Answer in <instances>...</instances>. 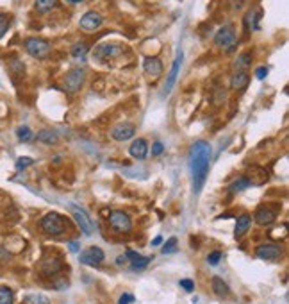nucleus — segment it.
<instances>
[{"instance_id": "72a5a7b5", "label": "nucleus", "mask_w": 289, "mask_h": 304, "mask_svg": "<svg viewBox=\"0 0 289 304\" xmlns=\"http://www.w3.org/2000/svg\"><path fill=\"white\" fill-rule=\"evenodd\" d=\"M221 258H223V253L221 251H213V253L207 256V263L209 265H218L221 262Z\"/></svg>"}, {"instance_id": "39448f33", "label": "nucleus", "mask_w": 289, "mask_h": 304, "mask_svg": "<svg viewBox=\"0 0 289 304\" xmlns=\"http://www.w3.org/2000/svg\"><path fill=\"white\" fill-rule=\"evenodd\" d=\"M109 227L118 235H125L132 229V219L131 215L122 210H113L109 213Z\"/></svg>"}, {"instance_id": "58836bf2", "label": "nucleus", "mask_w": 289, "mask_h": 304, "mask_svg": "<svg viewBox=\"0 0 289 304\" xmlns=\"http://www.w3.org/2000/svg\"><path fill=\"white\" fill-rule=\"evenodd\" d=\"M68 287H70L68 279H64V278L57 279V283H54V288H55V290H63V288H68Z\"/></svg>"}, {"instance_id": "2eb2a0df", "label": "nucleus", "mask_w": 289, "mask_h": 304, "mask_svg": "<svg viewBox=\"0 0 289 304\" xmlns=\"http://www.w3.org/2000/svg\"><path fill=\"white\" fill-rule=\"evenodd\" d=\"M182 59H184V54L182 52H179L177 57H175L173 64H171L170 75H168V82H166V86H164V95H168L171 90H173L175 82H177V77H179V70H180V66H182Z\"/></svg>"}, {"instance_id": "aec40b11", "label": "nucleus", "mask_w": 289, "mask_h": 304, "mask_svg": "<svg viewBox=\"0 0 289 304\" xmlns=\"http://www.w3.org/2000/svg\"><path fill=\"white\" fill-rule=\"evenodd\" d=\"M252 61H254V54L250 50L241 52L234 61V68L236 72H247L248 68L252 66Z\"/></svg>"}, {"instance_id": "393cba45", "label": "nucleus", "mask_w": 289, "mask_h": 304, "mask_svg": "<svg viewBox=\"0 0 289 304\" xmlns=\"http://www.w3.org/2000/svg\"><path fill=\"white\" fill-rule=\"evenodd\" d=\"M36 138H38L41 143H45V145H57V143H59V136H57V133H54L52 129H41Z\"/></svg>"}, {"instance_id": "c9c22d12", "label": "nucleus", "mask_w": 289, "mask_h": 304, "mask_svg": "<svg viewBox=\"0 0 289 304\" xmlns=\"http://www.w3.org/2000/svg\"><path fill=\"white\" fill-rule=\"evenodd\" d=\"M164 152V145L161 142H153L152 143V154L153 156H161Z\"/></svg>"}, {"instance_id": "79ce46f5", "label": "nucleus", "mask_w": 289, "mask_h": 304, "mask_svg": "<svg viewBox=\"0 0 289 304\" xmlns=\"http://www.w3.org/2000/svg\"><path fill=\"white\" fill-rule=\"evenodd\" d=\"M68 247H70V251H72V253H79V251H81V245L77 244V242H70Z\"/></svg>"}, {"instance_id": "6ab92c4d", "label": "nucleus", "mask_w": 289, "mask_h": 304, "mask_svg": "<svg viewBox=\"0 0 289 304\" xmlns=\"http://www.w3.org/2000/svg\"><path fill=\"white\" fill-rule=\"evenodd\" d=\"M127 258L131 260L132 270H144L146 267L150 265V258L148 256H141V254L134 253V251H131V249L127 251Z\"/></svg>"}, {"instance_id": "a211bd4d", "label": "nucleus", "mask_w": 289, "mask_h": 304, "mask_svg": "<svg viewBox=\"0 0 289 304\" xmlns=\"http://www.w3.org/2000/svg\"><path fill=\"white\" fill-rule=\"evenodd\" d=\"M252 226V217L247 213H243L241 217H238V220H236V227H234V238L236 240H239V238H243V236L247 235L248 229H250Z\"/></svg>"}, {"instance_id": "4468645a", "label": "nucleus", "mask_w": 289, "mask_h": 304, "mask_svg": "<svg viewBox=\"0 0 289 304\" xmlns=\"http://www.w3.org/2000/svg\"><path fill=\"white\" fill-rule=\"evenodd\" d=\"M72 215L73 219H75L77 226L81 227L82 233H86V235H91V233H93V224H91L90 217L86 215V211H82L81 208H77V206H72Z\"/></svg>"}, {"instance_id": "2f4dec72", "label": "nucleus", "mask_w": 289, "mask_h": 304, "mask_svg": "<svg viewBox=\"0 0 289 304\" xmlns=\"http://www.w3.org/2000/svg\"><path fill=\"white\" fill-rule=\"evenodd\" d=\"M177 245H179V242H177V238H168L166 240V244L162 245V254H173L177 253Z\"/></svg>"}, {"instance_id": "f257e3e1", "label": "nucleus", "mask_w": 289, "mask_h": 304, "mask_svg": "<svg viewBox=\"0 0 289 304\" xmlns=\"http://www.w3.org/2000/svg\"><path fill=\"white\" fill-rule=\"evenodd\" d=\"M211 158H213V147L209 142L198 140L193 143L189 152V170L193 177V192L200 193L207 181L209 170H211Z\"/></svg>"}, {"instance_id": "e433bc0d", "label": "nucleus", "mask_w": 289, "mask_h": 304, "mask_svg": "<svg viewBox=\"0 0 289 304\" xmlns=\"http://www.w3.org/2000/svg\"><path fill=\"white\" fill-rule=\"evenodd\" d=\"M179 285H180V287H182L186 292H193V290H195V283H193L191 279H180V283H179Z\"/></svg>"}, {"instance_id": "bb28decb", "label": "nucleus", "mask_w": 289, "mask_h": 304, "mask_svg": "<svg viewBox=\"0 0 289 304\" xmlns=\"http://www.w3.org/2000/svg\"><path fill=\"white\" fill-rule=\"evenodd\" d=\"M55 5H57V0H36V2H34V9L41 14L52 11Z\"/></svg>"}, {"instance_id": "473e14b6", "label": "nucleus", "mask_w": 289, "mask_h": 304, "mask_svg": "<svg viewBox=\"0 0 289 304\" xmlns=\"http://www.w3.org/2000/svg\"><path fill=\"white\" fill-rule=\"evenodd\" d=\"M225 99H227V91L223 90V88H218V90L214 91L213 102L216 104V106H220L221 102H225Z\"/></svg>"}, {"instance_id": "4be33fe9", "label": "nucleus", "mask_w": 289, "mask_h": 304, "mask_svg": "<svg viewBox=\"0 0 289 304\" xmlns=\"http://www.w3.org/2000/svg\"><path fill=\"white\" fill-rule=\"evenodd\" d=\"M70 52H72L73 59L79 61V63H84L86 56H88V52H90V45H88L86 41H77Z\"/></svg>"}, {"instance_id": "5701e85b", "label": "nucleus", "mask_w": 289, "mask_h": 304, "mask_svg": "<svg viewBox=\"0 0 289 304\" xmlns=\"http://www.w3.org/2000/svg\"><path fill=\"white\" fill-rule=\"evenodd\" d=\"M213 292H214V296H218V297H221V299H225V297H229L230 296V288H229V285L223 281L221 278H213Z\"/></svg>"}, {"instance_id": "a878e982", "label": "nucleus", "mask_w": 289, "mask_h": 304, "mask_svg": "<svg viewBox=\"0 0 289 304\" xmlns=\"http://www.w3.org/2000/svg\"><path fill=\"white\" fill-rule=\"evenodd\" d=\"M252 186V181L248 179L247 176L243 177H238L236 181H232L229 186V193H238V192H243V190H247Z\"/></svg>"}, {"instance_id": "f704fd0d", "label": "nucleus", "mask_w": 289, "mask_h": 304, "mask_svg": "<svg viewBox=\"0 0 289 304\" xmlns=\"http://www.w3.org/2000/svg\"><path fill=\"white\" fill-rule=\"evenodd\" d=\"M30 165H34V159L32 158H18V161H16V168L18 170H25L27 167H30Z\"/></svg>"}, {"instance_id": "0eeeda50", "label": "nucleus", "mask_w": 289, "mask_h": 304, "mask_svg": "<svg viewBox=\"0 0 289 304\" xmlns=\"http://www.w3.org/2000/svg\"><path fill=\"white\" fill-rule=\"evenodd\" d=\"M124 54V47L120 43H104L95 50V59L100 63H109V61L116 59Z\"/></svg>"}, {"instance_id": "ddd939ff", "label": "nucleus", "mask_w": 289, "mask_h": 304, "mask_svg": "<svg viewBox=\"0 0 289 304\" xmlns=\"http://www.w3.org/2000/svg\"><path fill=\"white\" fill-rule=\"evenodd\" d=\"M143 70H144V73H146L148 77L157 79L164 68H162V61L159 59V57L148 56V57H144V61H143Z\"/></svg>"}, {"instance_id": "cd10ccee", "label": "nucleus", "mask_w": 289, "mask_h": 304, "mask_svg": "<svg viewBox=\"0 0 289 304\" xmlns=\"http://www.w3.org/2000/svg\"><path fill=\"white\" fill-rule=\"evenodd\" d=\"M23 303L25 304H50V301H48L47 296H43V294H29V296H25Z\"/></svg>"}, {"instance_id": "423d86ee", "label": "nucleus", "mask_w": 289, "mask_h": 304, "mask_svg": "<svg viewBox=\"0 0 289 304\" xmlns=\"http://www.w3.org/2000/svg\"><path fill=\"white\" fill-rule=\"evenodd\" d=\"M86 75H88V73H86V68H82V66L72 68L66 75H64V81H63L64 90L68 91V93H77V91L84 86Z\"/></svg>"}, {"instance_id": "20e7f679", "label": "nucleus", "mask_w": 289, "mask_h": 304, "mask_svg": "<svg viewBox=\"0 0 289 304\" xmlns=\"http://www.w3.org/2000/svg\"><path fill=\"white\" fill-rule=\"evenodd\" d=\"M23 47H25L27 54L32 56L34 59H45V57L50 56L52 52V45L43 38H27Z\"/></svg>"}, {"instance_id": "412c9836", "label": "nucleus", "mask_w": 289, "mask_h": 304, "mask_svg": "<svg viewBox=\"0 0 289 304\" xmlns=\"http://www.w3.org/2000/svg\"><path fill=\"white\" fill-rule=\"evenodd\" d=\"M248 82H250V75H248V72H236L232 77H230V88L236 91H241L245 90L248 86Z\"/></svg>"}, {"instance_id": "dca6fc26", "label": "nucleus", "mask_w": 289, "mask_h": 304, "mask_svg": "<svg viewBox=\"0 0 289 304\" xmlns=\"http://www.w3.org/2000/svg\"><path fill=\"white\" fill-rule=\"evenodd\" d=\"M277 220V211L270 210L266 206H261L259 210L255 211V222L259 226H272Z\"/></svg>"}, {"instance_id": "1a4fd4ad", "label": "nucleus", "mask_w": 289, "mask_h": 304, "mask_svg": "<svg viewBox=\"0 0 289 304\" xmlns=\"http://www.w3.org/2000/svg\"><path fill=\"white\" fill-rule=\"evenodd\" d=\"M284 254V249L277 244H263L255 249V256L264 262H273V260H279Z\"/></svg>"}, {"instance_id": "a19ab883", "label": "nucleus", "mask_w": 289, "mask_h": 304, "mask_svg": "<svg viewBox=\"0 0 289 304\" xmlns=\"http://www.w3.org/2000/svg\"><path fill=\"white\" fill-rule=\"evenodd\" d=\"M266 75H268V68H266V66H261V68L255 70V77L259 79V81L266 79Z\"/></svg>"}, {"instance_id": "7c9ffc66", "label": "nucleus", "mask_w": 289, "mask_h": 304, "mask_svg": "<svg viewBox=\"0 0 289 304\" xmlns=\"http://www.w3.org/2000/svg\"><path fill=\"white\" fill-rule=\"evenodd\" d=\"M9 25H11V16L7 13H0V39L5 36V32L9 30Z\"/></svg>"}, {"instance_id": "6e6552de", "label": "nucleus", "mask_w": 289, "mask_h": 304, "mask_svg": "<svg viewBox=\"0 0 289 304\" xmlns=\"http://www.w3.org/2000/svg\"><path fill=\"white\" fill-rule=\"evenodd\" d=\"M39 269H41L43 276H47V278H55L59 272H63L64 263H63V260H61V256H57V254H47V256L43 258Z\"/></svg>"}, {"instance_id": "9d476101", "label": "nucleus", "mask_w": 289, "mask_h": 304, "mask_svg": "<svg viewBox=\"0 0 289 304\" xmlns=\"http://www.w3.org/2000/svg\"><path fill=\"white\" fill-rule=\"evenodd\" d=\"M79 260H81V263H84V265L98 267V265H102L104 263L106 254H104V251L100 247H88L84 253L79 256Z\"/></svg>"}, {"instance_id": "37998d69", "label": "nucleus", "mask_w": 289, "mask_h": 304, "mask_svg": "<svg viewBox=\"0 0 289 304\" xmlns=\"http://www.w3.org/2000/svg\"><path fill=\"white\" fill-rule=\"evenodd\" d=\"M161 244H162V236H157V238H155V240L152 242L153 247H157V245H161Z\"/></svg>"}, {"instance_id": "7ed1b4c3", "label": "nucleus", "mask_w": 289, "mask_h": 304, "mask_svg": "<svg viewBox=\"0 0 289 304\" xmlns=\"http://www.w3.org/2000/svg\"><path fill=\"white\" fill-rule=\"evenodd\" d=\"M214 43H216L220 48L229 52V54L234 52L236 45H238V36H236L234 25H232V23H227V25L221 27L216 34H214Z\"/></svg>"}, {"instance_id": "c756f323", "label": "nucleus", "mask_w": 289, "mask_h": 304, "mask_svg": "<svg viewBox=\"0 0 289 304\" xmlns=\"http://www.w3.org/2000/svg\"><path fill=\"white\" fill-rule=\"evenodd\" d=\"M14 303V294L11 288L0 287V304H13Z\"/></svg>"}, {"instance_id": "9b49d317", "label": "nucleus", "mask_w": 289, "mask_h": 304, "mask_svg": "<svg viewBox=\"0 0 289 304\" xmlns=\"http://www.w3.org/2000/svg\"><path fill=\"white\" fill-rule=\"evenodd\" d=\"M79 25H81V29L86 30V32H95V30H98L104 25V18L100 16V13H97V11H88V13L81 18Z\"/></svg>"}, {"instance_id": "f03ea898", "label": "nucleus", "mask_w": 289, "mask_h": 304, "mask_svg": "<svg viewBox=\"0 0 289 304\" xmlns=\"http://www.w3.org/2000/svg\"><path fill=\"white\" fill-rule=\"evenodd\" d=\"M66 224L68 220L64 219L63 215L55 213V211H50L39 220V227H41V231L48 236H61L64 235L66 231Z\"/></svg>"}, {"instance_id": "c85d7f7f", "label": "nucleus", "mask_w": 289, "mask_h": 304, "mask_svg": "<svg viewBox=\"0 0 289 304\" xmlns=\"http://www.w3.org/2000/svg\"><path fill=\"white\" fill-rule=\"evenodd\" d=\"M16 136L21 143H29L30 140H32V131H30V127H27V125H20V127L16 129Z\"/></svg>"}, {"instance_id": "4c0bfd02", "label": "nucleus", "mask_w": 289, "mask_h": 304, "mask_svg": "<svg viewBox=\"0 0 289 304\" xmlns=\"http://www.w3.org/2000/svg\"><path fill=\"white\" fill-rule=\"evenodd\" d=\"M245 2H247V0H229V7L232 9V11H239V9L245 5Z\"/></svg>"}, {"instance_id": "f8f14e48", "label": "nucleus", "mask_w": 289, "mask_h": 304, "mask_svg": "<svg viewBox=\"0 0 289 304\" xmlns=\"http://www.w3.org/2000/svg\"><path fill=\"white\" fill-rule=\"evenodd\" d=\"M134 134H136V127L132 124H129V122L115 125V129L111 131V136H113V140H116V142H127V140L134 138Z\"/></svg>"}, {"instance_id": "a18cd8bd", "label": "nucleus", "mask_w": 289, "mask_h": 304, "mask_svg": "<svg viewBox=\"0 0 289 304\" xmlns=\"http://www.w3.org/2000/svg\"><path fill=\"white\" fill-rule=\"evenodd\" d=\"M66 2H70V4H81V2H84V0H66Z\"/></svg>"}, {"instance_id": "c03bdc74", "label": "nucleus", "mask_w": 289, "mask_h": 304, "mask_svg": "<svg viewBox=\"0 0 289 304\" xmlns=\"http://www.w3.org/2000/svg\"><path fill=\"white\" fill-rule=\"evenodd\" d=\"M116 263H118V265H122V263H125V258H124V256H120L118 260H116Z\"/></svg>"}, {"instance_id": "f3484780", "label": "nucleus", "mask_w": 289, "mask_h": 304, "mask_svg": "<svg viewBox=\"0 0 289 304\" xmlns=\"http://www.w3.org/2000/svg\"><path fill=\"white\" fill-rule=\"evenodd\" d=\"M129 154L132 156L134 159H144L146 156H148V143L144 142V140H141V138H138V140H134V142L131 143V147H129Z\"/></svg>"}, {"instance_id": "ea45409f", "label": "nucleus", "mask_w": 289, "mask_h": 304, "mask_svg": "<svg viewBox=\"0 0 289 304\" xmlns=\"http://www.w3.org/2000/svg\"><path fill=\"white\" fill-rule=\"evenodd\" d=\"M132 303H134V296L132 294H124L118 299V304H132Z\"/></svg>"}, {"instance_id": "b1692460", "label": "nucleus", "mask_w": 289, "mask_h": 304, "mask_svg": "<svg viewBox=\"0 0 289 304\" xmlns=\"http://www.w3.org/2000/svg\"><path fill=\"white\" fill-rule=\"evenodd\" d=\"M261 14H263V11H261V9H254V11H250V13L247 14V18H245V29H247L248 32H250V30L259 29Z\"/></svg>"}]
</instances>
